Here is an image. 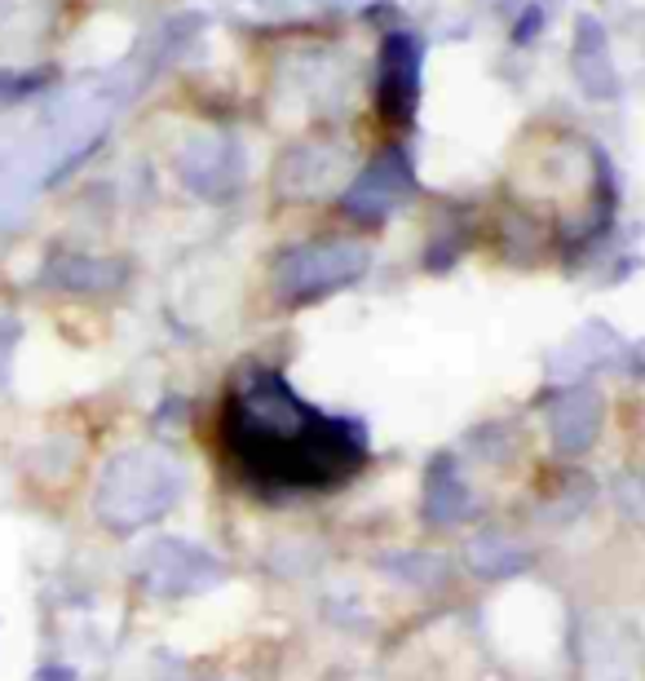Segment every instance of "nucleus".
<instances>
[{"label": "nucleus", "mask_w": 645, "mask_h": 681, "mask_svg": "<svg viewBox=\"0 0 645 681\" xmlns=\"http://www.w3.org/2000/svg\"><path fill=\"white\" fill-rule=\"evenodd\" d=\"M380 93H385V111L394 120L411 111V102H416V49H411V40H389Z\"/></svg>", "instance_id": "obj_2"}, {"label": "nucleus", "mask_w": 645, "mask_h": 681, "mask_svg": "<svg viewBox=\"0 0 645 681\" xmlns=\"http://www.w3.org/2000/svg\"><path fill=\"white\" fill-rule=\"evenodd\" d=\"M226 447L266 487H340L363 465V438L292 398L275 372L226 407Z\"/></svg>", "instance_id": "obj_1"}]
</instances>
